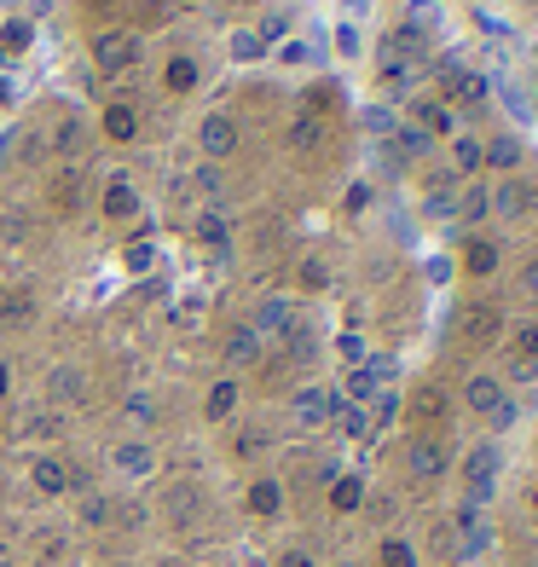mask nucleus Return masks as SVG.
I'll return each mask as SVG.
<instances>
[{"instance_id":"f257e3e1","label":"nucleus","mask_w":538,"mask_h":567,"mask_svg":"<svg viewBox=\"0 0 538 567\" xmlns=\"http://www.w3.org/2000/svg\"><path fill=\"white\" fill-rule=\"evenodd\" d=\"M30 486L41 498H70V493H82V470L64 457V452H41V457H30Z\"/></svg>"},{"instance_id":"f03ea898","label":"nucleus","mask_w":538,"mask_h":567,"mask_svg":"<svg viewBox=\"0 0 538 567\" xmlns=\"http://www.w3.org/2000/svg\"><path fill=\"white\" fill-rule=\"evenodd\" d=\"M498 470H504V446H498V441H480V446L464 452V493H469V504H486V498H493Z\"/></svg>"},{"instance_id":"7ed1b4c3","label":"nucleus","mask_w":538,"mask_h":567,"mask_svg":"<svg viewBox=\"0 0 538 567\" xmlns=\"http://www.w3.org/2000/svg\"><path fill=\"white\" fill-rule=\"evenodd\" d=\"M93 70L134 75V70H139V35H134V30H99V35H93Z\"/></svg>"},{"instance_id":"20e7f679","label":"nucleus","mask_w":538,"mask_h":567,"mask_svg":"<svg viewBox=\"0 0 538 567\" xmlns=\"http://www.w3.org/2000/svg\"><path fill=\"white\" fill-rule=\"evenodd\" d=\"M446 470H452V446L441 441V434H412V441H405V475H412L417 486L441 481Z\"/></svg>"},{"instance_id":"39448f33","label":"nucleus","mask_w":538,"mask_h":567,"mask_svg":"<svg viewBox=\"0 0 538 567\" xmlns=\"http://www.w3.org/2000/svg\"><path fill=\"white\" fill-rule=\"evenodd\" d=\"M157 470H163L157 441H145V434H134V441H116V446H111V475H116V481H151Z\"/></svg>"},{"instance_id":"423d86ee","label":"nucleus","mask_w":538,"mask_h":567,"mask_svg":"<svg viewBox=\"0 0 538 567\" xmlns=\"http://www.w3.org/2000/svg\"><path fill=\"white\" fill-rule=\"evenodd\" d=\"M330 417H337V394L330 389H319V382H307V389H296L290 394V423L296 429H330Z\"/></svg>"},{"instance_id":"0eeeda50","label":"nucleus","mask_w":538,"mask_h":567,"mask_svg":"<svg viewBox=\"0 0 538 567\" xmlns=\"http://www.w3.org/2000/svg\"><path fill=\"white\" fill-rule=\"evenodd\" d=\"M197 151H203L209 163L232 157V151H238V122H232V111H209V116L197 122Z\"/></svg>"},{"instance_id":"6e6552de","label":"nucleus","mask_w":538,"mask_h":567,"mask_svg":"<svg viewBox=\"0 0 538 567\" xmlns=\"http://www.w3.org/2000/svg\"><path fill=\"white\" fill-rule=\"evenodd\" d=\"M249 330H255L261 342H290V330H296V301H290V296H267L261 307H255Z\"/></svg>"},{"instance_id":"1a4fd4ad","label":"nucleus","mask_w":538,"mask_h":567,"mask_svg":"<svg viewBox=\"0 0 538 567\" xmlns=\"http://www.w3.org/2000/svg\"><path fill=\"white\" fill-rule=\"evenodd\" d=\"M244 515H249V522H278V515H284V481H278V475H255L244 486Z\"/></svg>"},{"instance_id":"9d476101","label":"nucleus","mask_w":538,"mask_h":567,"mask_svg":"<svg viewBox=\"0 0 538 567\" xmlns=\"http://www.w3.org/2000/svg\"><path fill=\"white\" fill-rule=\"evenodd\" d=\"M244 405V382L238 377H215L209 389H203V423H232Z\"/></svg>"},{"instance_id":"9b49d317","label":"nucleus","mask_w":538,"mask_h":567,"mask_svg":"<svg viewBox=\"0 0 538 567\" xmlns=\"http://www.w3.org/2000/svg\"><path fill=\"white\" fill-rule=\"evenodd\" d=\"M498 330H504V313H498V307H486V301H475V307H464V313H457V337H464L469 348L498 342Z\"/></svg>"},{"instance_id":"f8f14e48","label":"nucleus","mask_w":538,"mask_h":567,"mask_svg":"<svg viewBox=\"0 0 538 567\" xmlns=\"http://www.w3.org/2000/svg\"><path fill=\"white\" fill-rule=\"evenodd\" d=\"M504 400H509V394H504V377H493V371H480V377L464 382V405L475 411V417H493Z\"/></svg>"},{"instance_id":"ddd939ff","label":"nucleus","mask_w":538,"mask_h":567,"mask_svg":"<svg viewBox=\"0 0 538 567\" xmlns=\"http://www.w3.org/2000/svg\"><path fill=\"white\" fill-rule=\"evenodd\" d=\"M53 151H59V157L75 168V163H82V151H87V127H82V116H75V111H64L59 122H53Z\"/></svg>"},{"instance_id":"4468645a","label":"nucleus","mask_w":538,"mask_h":567,"mask_svg":"<svg viewBox=\"0 0 538 567\" xmlns=\"http://www.w3.org/2000/svg\"><path fill=\"white\" fill-rule=\"evenodd\" d=\"M82 394H87V371L82 365H53L46 371V400L53 405H75Z\"/></svg>"},{"instance_id":"2eb2a0df","label":"nucleus","mask_w":538,"mask_h":567,"mask_svg":"<svg viewBox=\"0 0 538 567\" xmlns=\"http://www.w3.org/2000/svg\"><path fill=\"white\" fill-rule=\"evenodd\" d=\"M498 215H532L538 209V179H504V186L493 192Z\"/></svg>"},{"instance_id":"dca6fc26","label":"nucleus","mask_w":538,"mask_h":567,"mask_svg":"<svg viewBox=\"0 0 538 567\" xmlns=\"http://www.w3.org/2000/svg\"><path fill=\"white\" fill-rule=\"evenodd\" d=\"M99 209H105V220H134L139 215V192H134V179H111L105 197H99Z\"/></svg>"},{"instance_id":"f3484780","label":"nucleus","mask_w":538,"mask_h":567,"mask_svg":"<svg viewBox=\"0 0 538 567\" xmlns=\"http://www.w3.org/2000/svg\"><path fill=\"white\" fill-rule=\"evenodd\" d=\"M452 411V400H446V389H434V382H423V389L412 394V417L423 423V434H434L441 429V417Z\"/></svg>"},{"instance_id":"a211bd4d","label":"nucleus","mask_w":538,"mask_h":567,"mask_svg":"<svg viewBox=\"0 0 538 567\" xmlns=\"http://www.w3.org/2000/svg\"><path fill=\"white\" fill-rule=\"evenodd\" d=\"M330 509H337V515H359V509H365V475H337V481H330Z\"/></svg>"},{"instance_id":"6ab92c4d","label":"nucleus","mask_w":538,"mask_h":567,"mask_svg":"<svg viewBox=\"0 0 538 567\" xmlns=\"http://www.w3.org/2000/svg\"><path fill=\"white\" fill-rule=\"evenodd\" d=\"M261 337H255V330L249 324H238V330H226V365H232V371H244V365H255V359H261Z\"/></svg>"},{"instance_id":"aec40b11","label":"nucleus","mask_w":538,"mask_h":567,"mask_svg":"<svg viewBox=\"0 0 538 567\" xmlns=\"http://www.w3.org/2000/svg\"><path fill=\"white\" fill-rule=\"evenodd\" d=\"M330 423H337V429L348 434V441H371V434H376V423H371V405H348L342 394H337V417H330Z\"/></svg>"},{"instance_id":"412c9836","label":"nucleus","mask_w":538,"mask_h":567,"mask_svg":"<svg viewBox=\"0 0 538 567\" xmlns=\"http://www.w3.org/2000/svg\"><path fill=\"white\" fill-rule=\"evenodd\" d=\"M319 145H324V122H319L313 111H301V116L290 122V151H301V157H313Z\"/></svg>"},{"instance_id":"4be33fe9","label":"nucleus","mask_w":538,"mask_h":567,"mask_svg":"<svg viewBox=\"0 0 538 567\" xmlns=\"http://www.w3.org/2000/svg\"><path fill=\"white\" fill-rule=\"evenodd\" d=\"M192 231H197V244H209L215 255H232V238H226V220H220V209H203Z\"/></svg>"},{"instance_id":"5701e85b","label":"nucleus","mask_w":538,"mask_h":567,"mask_svg":"<svg viewBox=\"0 0 538 567\" xmlns=\"http://www.w3.org/2000/svg\"><path fill=\"white\" fill-rule=\"evenodd\" d=\"M197 75H203V70H197V59H192V53H174V59L163 64L168 93H192V87H197Z\"/></svg>"},{"instance_id":"b1692460","label":"nucleus","mask_w":538,"mask_h":567,"mask_svg":"<svg viewBox=\"0 0 538 567\" xmlns=\"http://www.w3.org/2000/svg\"><path fill=\"white\" fill-rule=\"evenodd\" d=\"M376 567H417V545H412V538H400V533H389L376 545Z\"/></svg>"},{"instance_id":"393cba45","label":"nucleus","mask_w":538,"mask_h":567,"mask_svg":"<svg viewBox=\"0 0 538 567\" xmlns=\"http://www.w3.org/2000/svg\"><path fill=\"white\" fill-rule=\"evenodd\" d=\"M105 134L127 145V140L139 134V111H134V105H122V99H116V105H105Z\"/></svg>"},{"instance_id":"a878e982","label":"nucleus","mask_w":538,"mask_h":567,"mask_svg":"<svg viewBox=\"0 0 538 567\" xmlns=\"http://www.w3.org/2000/svg\"><path fill=\"white\" fill-rule=\"evenodd\" d=\"M0 319H7V324H30L35 319V296L30 290H7V296H0Z\"/></svg>"},{"instance_id":"bb28decb","label":"nucleus","mask_w":538,"mask_h":567,"mask_svg":"<svg viewBox=\"0 0 538 567\" xmlns=\"http://www.w3.org/2000/svg\"><path fill=\"white\" fill-rule=\"evenodd\" d=\"M35 41V23H23V18H12L7 30H0V53H23V47Z\"/></svg>"},{"instance_id":"cd10ccee","label":"nucleus","mask_w":538,"mask_h":567,"mask_svg":"<svg viewBox=\"0 0 538 567\" xmlns=\"http://www.w3.org/2000/svg\"><path fill=\"white\" fill-rule=\"evenodd\" d=\"M75 197H82V179H75V168H70V174H59V179H53V209H59V215H70V209H75Z\"/></svg>"},{"instance_id":"c85d7f7f","label":"nucleus","mask_w":538,"mask_h":567,"mask_svg":"<svg viewBox=\"0 0 538 567\" xmlns=\"http://www.w3.org/2000/svg\"><path fill=\"white\" fill-rule=\"evenodd\" d=\"M464 267H469L475 278H486V272L498 267V244H486V238H480V244H469V261H464Z\"/></svg>"},{"instance_id":"c756f323","label":"nucleus","mask_w":538,"mask_h":567,"mask_svg":"<svg viewBox=\"0 0 538 567\" xmlns=\"http://www.w3.org/2000/svg\"><path fill=\"white\" fill-rule=\"evenodd\" d=\"M127 423H134V429H145V423H157V400H151V394H127Z\"/></svg>"},{"instance_id":"7c9ffc66","label":"nucleus","mask_w":538,"mask_h":567,"mask_svg":"<svg viewBox=\"0 0 538 567\" xmlns=\"http://www.w3.org/2000/svg\"><path fill=\"white\" fill-rule=\"evenodd\" d=\"M261 53H267V41L255 35V30H238V35H232V59H238V64H249V59H261Z\"/></svg>"},{"instance_id":"2f4dec72","label":"nucleus","mask_w":538,"mask_h":567,"mask_svg":"<svg viewBox=\"0 0 538 567\" xmlns=\"http://www.w3.org/2000/svg\"><path fill=\"white\" fill-rule=\"evenodd\" d=\"M261 452H267V429H238L232 457H261Z\"/></svg>"},{"instance_id":"473e14b6","label":"nucleus","mask_w":538,"mask_h":567,"mask_svg":"<svg viewBox=\"0 0 538 567\" xmlns=\"http://www.w3.org/2000/svg\"><path fill=\"white\" fill-rule=\"evenodd\" d=\"M82 522H87V527H105V522H111V498H105V493H87V498H82Z\"/></svg>"},{"instance_id":"72a5a7b5","label":"nucleus","mask_w":538,"mask_h":567,"mask_svg":"<svg viewBox=\"0 0 538 567\" xmlns=\"http://www.w3.org/2000/svg\"><path fill=\"white\" fill-rule=\"evenodd\" d=\"M516 359H527V365H538V319L516 330Z\"/></svg>"},{"instance_id":"f704fd0d","label":"nucleus","mask_w":538,"mask_h":567,"mask_svg":"<svg viewBox=\"0 0 538 567\" xmlns=\"http://www.w3.org/2000/svg\"><path fill=\"white\" fill-rule=\"evenodd\" d=\"M337 353L348 359V371H353V365H365V359H371V348H365V337H353V330H348V337L337 342Z\"/></svg>"},{"instance_id":"c9c22d12","label":"nucleus","mask_w":538,"mask_h":567,"mask_svg":"<svg viewBox=\"0 0 538 567\" xmlns=\"http://www.w3.org/2000/svg\"><path fill=\"white\" fill-rule=\"evenodd\" d=\"M151 261H157V249H151L145 238L127 244V272H151Z\"/></svg>"},{"instance_id":"e433bc0d","label":"nucleus","mask_w":538,"mask_h":567,"mask_svg":"<svg viewBox=\"0 0 538 567\" xmlns=\"http://www.w3.org/2000/svg\"><path fill=\"white\" fill-rule=\"evenodd\" d=\"M272 567H319V556L307 550V545H290V550H278V561Z\"/></svg>"},{"instance_id":"4c0bfd02","label":"nucleus","mask_w":538,"mask_h":567,"mask_svg":"<svg viewBox=\"0 0 538 567\" xmlns=\"http://www.w3.org/2000/svg\"><path fill=\"white\" fill-rule=\"evenodd\" d=\"M417 116H423V127H428V134H446V127H452V111H446V105H423Z\"/></svg>"},{"instance_id":"58836bf2","label":"nucleus","mask_w":538,"mask_h":567,"mask_svg":"<svg viewBox=\"0 0 538 567\" xmlns=\"http://www.w3.org/2000/svg\"><path fill=\"white\" fill-rule=\"evenodd\" d=\"M486 157H493L498 168H516V163H521V145H516V140H498L493 151H486Z\"/></svg>"},{"instance_id":"ea45409f","label":"nucleus","mask_w":538,"mask_h":567,"mask_svg":"<svg viewBox=\"0 0 538 567\" xmlns=\"http://www.w3.org/2000/svg\"><path fill=\"white\" fill-rule=\"evenodd\" d=\"M313 59H319L313 41H290V47H284V64H313Z\"/></svg>"},{"instance_id":"a19ab883","label":"nucleus","mask_w":538,"mask_h":567,"mask_svg":"<svg viewBox=\"0 0 538 567\" xmlns=\"http://www.w3.org/2000/svg\"><path fill=\"white\" fill-rule=\"evenodd\" d=\"M457 168H464V174L480 168V145H475V140H457Z\"/></svg>"},{"instance_id":"79ce46f5","label":"nucleus","mask_w":538,"mask_h":567,"mask_svg":"<svg viewBox=\"0 0 538 567\" xmlns=\"http://www.w3.org/2000/svg\"><path fill=\"white\" fill-rule=\"evenodd\" d=\"M486 203H493L486 192H469V197H464V220H480V215H486Z\"/></svg>"},{"instance_id":"37998d69","label":"nucleus","mask_w":538,"mask_h":567,"mask_svg":"<svg viewBox=\"0 0 538 567\" xmlns=\"http://www.w3.org/2000/svg\"><path fill=\"white\" fill-rule=\"evenodd\" d=\"M400 140L405 151H428V127H400Z\"/></svg>"},{"instance_id":"c03bdc74","label":"nucleus","mask_w":538,"mask_h":567,"mask_svg":"<svg viewBox=\"0 0 538 567\" xmlns=\"http://www.w3.org/2000/svg\"><path fill=\"white\" fill-rule=\"evenodd\" d=\"M53 429H59L53 411H35V417H30V434H53Z\"/></svg>"},{"instance_id":"a18cd8bd","label":"nucleus","mask_w":538,"mask_h":567,"mask_svg":"<svg viewBox=\"0 0 538 567\" xmlns=\"http://www.w3.org/2000/svg\"><path fill=\"white\" fill-rule=\"evenodd\" d=\"M521 290H527V296H532V301H538V261H532V267H527V272H521Z\"/></svg>"},{"instance_id":"49530a36","label":"nucleus","mask_w":538,"mask_h":567,"mask_svg":"<svg viewBox=\"0 0 538 567\" xmlns=\"http://www.w3.org/2000/svg\"><path fill=\"white\" fill-rule=\"evenodd\" d=\"M7 394H12V365L0 359V400H7Z\"/></svg>"},{"instance_id":"de8ad7c7","label":"nucleus","mask_w":538,"mask_h":567,"mask_svg":"<svg viewBox=\"0 0 538 567\" xmlns=\"http://www.w3.org/2000/svg\"><path fill=\"white\" fill-rule=\"evenodd\" d=\"M0 105H12V87L7 82H0Z\"/></svg>"},{"instance_id":"09e8293b","label":"nucleus","mask_w":538,"mask_h":567,"mask_svg":"<svg viewBox=\"0 0 538 567\" xmlns=\"http://www.w3.org/2000/svg\"><path fill=\"white\" fill-rule=\"evenodd\" d=\"M527 504H532V515H538V481H532V493H527Z\"/></svg>"},{"instance_id":"8fccbe9b","label":"nucleus","mask_w":538,"mask_h":567,"mask_svg":"<svg viewBox=\"0 0 538 567\" xmlns=\"http://www.w3.org/2000/svg\"><path fill=\"white\" fill-rule=\"evenodd\" d=\"M174 7H197V0H174Z\"/></svg>"},{"instance_id":"3c124183","label":"nucleus","mask_w":538,"mask_h":567,"mask_svg":"<svg viewBox=\"0 0 538 567\" xmlns=\"http://www.w3.org/2000/svg\"><path fill=\"white\" fill-rule=\"evenodd\" d=\"M337 567H359V561H337Z\"/></svg>"}]
</instances>
